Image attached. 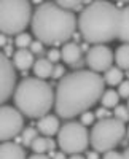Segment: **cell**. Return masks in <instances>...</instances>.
<instances>
[{"label":"cell","mask_w":129,"mask_h":159,"mask_svg":"<svg viewBox=\"0 0 129 159\" xmlns=\"http://www.w3.org/2000/svg\"><path fill=\"white\" fill-rule=\"evenodd\" d=\"M104 78L91 70L64 75L54 92V110L58 116L70 119L89 111L104 94Z\"/></svg>","instance_id":"cell-1"},{"label":"cell","mask_w":129,"mask_h":159,"mask_svg":"<svg viewBox=\"0 0 129 159\" xmlns=\"http://www.w3.org/2000/svg\"><path fill=\"white\" fill-rule=\"evenodd\" d=\"M32 34L43 45L67 43L76 29V16L61 8L56 2H46L38 7L30 19Z\"/></svg>","instance_id":"cell-2"},{"label":"cell","mask_w":129,"mask_h":159,"mask_svg":"<svg viewBox=\"0 0 129 159\" xmlns=\"http://www.w3.org/2000/svg\"><path fill=\"white\" fill-rule=\"evenodd\" d=\"M76 25L88 43L105 45L118 37L120 8L102 0L93 2L81 10Z\"/></svg>","instance_id":"cell-3"},{"label":"cell","mask_w":129,"mask_h":159,"mask_svg":"<svg viewBox=\"0 0 129 159\" xmlns=\"http://www.w3.org/2000/svg\"><path fill=\"white\" fill-rule=\"evenodd\" d=\"M15 107L22 116L43 118L54 105V92L45 80L24 78L15 89Z\"/></svg>","instance_id":"cell-4"},{"label":"cell","mask_w":129,"mask_h":159,"mask_svg":"<svg viewBox=\"0 0 129 159\" xmlns=\"http://www.w3.org/2000/svg\"><path fill=\"white\" fill-rule=\"evenodd\" d=\"M32 19L30 3L25 0H0V32L3 35L22 34Z\"/></svg>","instance_id":"cell-5"},{"label":"cell","mask_w":129,"mask_h":159,"mask_svg":"<svg viewBox=\"0 0 129 159\" xmlns=\"http://www.w3.org/2000/svg\"><path fill=\"white\" fill-rule=\"evenodd\" d=\"M126 135V126L124 123L118 121L115 118L99 119L91 129L89 134V143L97 153H107L112 151L123 142Z\"/></svg>","instance_id":"cell-6"},{"label":"cell","mask_w":129,"mask_h":159,"mask_svg":"<svg viewBox=\"0 0 129 159\" xmlns=\"http://www.w3.org/2000/svg\"><path fill=\"white\" fill-rule=\"evenodd\" d=\"M58 145L64 154H81L89 147V130L83 124L67 123L58 132Z\"/></svg>","instance_id":"cell-7"},{"label":"cell","mask_w":129,"mask_h":159,"mask_svg":"<svg viewBox=\"0 0 129 159\" xmlns=\"http://www.w3.org/2000/svg\"><path fill=\"white\" fill-rule=\"evenodd\" d=\"M24 129V116L18 111L16 107L2 105L0 107V143L11 142L18 137Z\"/></svg>","instance_id":"cell-8"},{"label":"cell","mask_w":129,"mask_h":159,"mask_svg":"<svg viewBox=\"0 0 129 159\" xmlns=\"http://www.w3.org/2000/svg\"><path fill=\"white\" fill-rule=\"evenodd\" d=\"M113 51L105 45H94L86 52V64L89 70L94 73L107 72L110 67H113Z\"/></svg>","instance_id":"cell-9"},{"label":"cell","mask_w":129,"mask_h":159,"mask_svg":"<svg viewBox=\"0 0 129 159\" xmlns=\"http://www.w3.org/2000/svg\"><path fill=\"white\" fill-rule=\"evenodd\" d=\"M16 73L13 62L0 51V107L15 94Z\"/></svg>","instance_id":"cell-10"},{"label":"cell","mask_w":129,"mask_h":159,"mask_svg":"<svg viewBox=\"0 0 129 159\" xmlns=\"http://www.w3.org/2000/svg\"><path fill=\"white\" fill-rule=\"evenodd\" d=\"M61 59L67 65H72V67L80 65L81 64V48H80V45H76L73 42L64 43L62 48H61Z\"/></svg>","instance_id":"cell-11"},{"label":"cell","mask_w":129,"mask_h":159,"mask_svg":"<svg viewBox=\"0 0 129 159\" xmlns=\"http://www.w3.org/2000/svg\"><path fill=\"white\" fill-rule=\"evenodd\" d=\"M59 119L58 116H53V115H46L43 118L38 119V123H37V130L38 132H42V134L45 137H53L54 134H58L59 132Z\"/></svg>","instance_id":"cell-12"},{"label":"cell","mask_w":129,"mask_h":159,"mask_svg":"<svg viewBox=\"0 0 129 159\" xmlns=\"http://www.w3.org/2000/svg\"><path fill=\"white\" fill-rule=\"evenodd\" d=\"M0 159H25V150L16 142H2Z\"/></svg>","instance_id":"cell-13"},{"label":"cell","mask_w":129,"mask_h":159,"mask_svg":"<svg viewBox=\"0 0 129 159\" xmlns=\"http://www.w3.org/2000/svg\"><path fill=\"white\" fill-rule=\"evenodd\" d=\"M11 62H13V67H16L21 72H25L30 67H34L35 59H34V54L30 52V49H18L13 54Z\"/></svg>","instance_id":"cell-14"},{"label":"cell","mask_w":129,"mask_h":159,"mask_svg":"<svg viewBox=\"0 0 129 159\" xmlns=\"http://www.w3.org/2000/svg\"><path fill=\"white\" fill-rule=\"evenodd\" d=\"M117 38L129 45V7L120 10V29Z\"/></svg>","instance_id":"cell-15"},{"label":"cell","mask_w":129,"mask_h":159,"mask_svg":"<svg viewBox=\"0 0 129 159\" xmlns=\"http://www.w3.org/2000/svg\"><path fill=\"white\" fill-rule=\"evenodd\" d=\"M53 69L54 65L51 64L46 57H42L35 61L34 64V73H35V78H40V80H46L53 75Z\"/></svg>","instance_id":"cell-16"},{"label":"cell","mask_w":129,"mask_h":159,"mask_svg":"<svg viewBox=\"0 0 129 159\" xmlns=\"http://www.w3.org/2000/svg\"><path fill=\"white\" fill-rule=\"evenodd\" d=\"M115 62H117V67L121 70H129V45L123 43L121 46L117 48V51L113 52Z\"/></svg>","instance_id":"cell-17"},{"label":"cell","mask_w":129,"mask_h":159,"mask_svg":"<svg viewBox=\"0 0 129 159\" xmlns=\"http://www.w3.org/2000/svg\"><path fill=\"white\" fill-rule=\"evenodd\" d=\"M123 70L118 69V67H110L107 72H104V83L108 84V86H120L123 83Z\"/></svg>","instance_id":"cell-18"},{"label":"cell","mask_w":129,"mask_h":159,"mask_svg":"<svg viewBox=\"0 0 129 159\" xmlns=\"http://www.w3.org/2000/svg\"><path fill=\"white\" fill-rule=\"evenodd\" d=\"M100 102H102V107L107 108V110L115 108L120 102V96H118L117 91L108 89V91H104V94H102V97H100Z\"/></svg>","instance_id":"cell-19"},{"label":"cell","mask_w":129,"mask_h":159,"mask_svg":"<svg viewBox=\"0 0 129 159\" xmlns=\"http://www.w3.org/2000/svg\"><path fill=\"white\" fill-rule=\"evenodd\" d=\"M30 148L35 154H46L48 153V137H40L38 135L32 145H30Z\"/></svg>","instance_id":"cell-20"},{"label":"cell","mask_w":129,"mask_h":159,"mask_svg":"<svg viewBox=\"0 0 129 159\" xmlns=\"http://www.w3.org/2000/svg\"><path fill=\"white\" fill-rule=\"evenodd\" d=\"M38 137V130L35 127H27V129H22L21 132V142L24 145H27V147H30L32 142Z\"/></svg>","instance_id":"cell-21"},{"label":"cell","mask_w":129,"mask_h":159,"mask_svg":"<svg viewBox=\"0 0 129 159\" xmlns=\"http://www.w3.org/2000/svg\"><path fill=\"white\" fill-rule=\"evenodd\" d=\"M113 118L121 121V123H127L129 121V110L126 105H117L115 111H113Z\"/></svg>","instance_id":"cell-22"},{"label":"cell","mask_w":129,"mask_h":159,"mask_svg":"<svg viewBox=\"0 0 129 159\" xmlns=\"http://www.w3.org/2000/svg\"><path fill=\"white\" fill-rule=\"evenodd\" d=\"M30 43H32V37L25 32L16 35V38H15V45L19 49H27V46H30Z\"/></svg>","instance_id":"cell-23"},{"label":"cell","mask_w":129,"mask_h":159,"mask_svg":"<svg viewBox=\"0 0 129 159\" xmlns=\"http://www.w3.org/2000/svg\"><path fill=\"white\" fill-rule=\"evenodd\" d=\"M61 8H64V10H67V11H70V13H73V11H80L81 13V10H83V3L81 2H72V0H66V2H56Z\"/></svg>","instance_id":"cell-24"},{"label":"cell","mask_w":129,"mask_h":159,"mask_svg":"<svg viewBox=\"0 0 129 159\" xmlns=\"http://www.w3.org/2000/svg\"><path fill=\"white\" fill-rule=\"evenodd\" d=\"M94 118H96L94 113H91V111H85V113L80 115V124H83V126L86 127V126H89V124H93V123H94Z\"/></svg>","instance_id":"cell-25"},{"label":"cell","mask_w":129,"mask_h":159,"mask_svg":"<svg viewBox=\"0 0 129 159\" xmlns=\"http://www.w3.org/2000/svg\"><path fill=\"white\" fill-rule=\"evenodd\" d=\"M118 96L124 97V99H129V80H126V81H123L118 86Z\"/></svg>","instance_id":"cell-26"},{"label":"cell","mask_w":129,"mask_h":159,"mask_svg":"<svg viewBox=\"0 0 129 159\" xmlns=\"http://www.w3.org/2000/svg\"><path fill=\"white\" fill-rule=\"evenodd\" d=\"M46 59H48L51 64L61 61V49H58V48H51V49L48 51V57H46Z\"/></svg>","instance_id":"cell-27"},{"label":"cell","mask_w":129,"mask_h":159,"mask_svg":"<svg viewBox=\"0 0 129 159\" xmlns=\"http://www.w3.org/2000/svg\"><path fill=\"white\" fill-rule=\"evenodd\" d=\"M64 75H66V69H64V65H61V64H56L54 65V69H53V76L54 80H61Z\"/></svg>","instance_id":"cell-28"},{"label":"cell","mask_w":129,"mask_h":159,"mask_svg":"<svg viewBox=\"0 0 129 159\" xmlns=\"http://www.w3.org/2000/svg\"><path fill=\"white\" fill-rule=\"evenodd\" d=\"M29 48H30V52H32V54H38V52L43 51V43H40L38 40H35V42L30 43Z\"/></svg>","instance_id":"cell-29"},{"label":"cell","mask_w":129,"mask_h":159,"mask_svg":"<svg viewBox=\"0 0 129 159\" xmlns=\"http://www.w3.org/2000/svg\"><path fill=\"white\" fill-rule=\"evenodd\" d=\"M102 159H124V157H123V153H118V151L112 150V151L104 153V157Z\"/></svg>","instance_id":"cell-30"},{"label":"cell","mask_w":129,"mask_h":159,"mask_svg":"<svg viewBox=\"0 0 129 159\" xmlns=\"http://www.w3.org/2000/svg\"><path fill=\"white\" fill-rule=\"evenodd\" d=\"M96 116H97L99 119H105V118H110V111H108L107 108H104V107H100V108L96 111Z\"/></svg>","instance_id":"cell-31"},{"label":"cell","mask_w":129,"mask_h":159,"mask_svg":"<svg viewBox=\"0 0 129 159\" xmlns=\"http://www.w3.org/2000/svg\"><path fill=\"white\" fill-rule=\"evenodd\" d=\"M27 159H51V157H49V156H46V154H35V153H34V154H32V156H29Z\"/></svg>","instance_id":"cell-32"},{"label":"cell","mask_w":129,"mask_h":159,"mask_svg":"<svg viewBox=\"0 0 129 159\" xmlns=\"http://www.w3.org/2000/svg\"><path fill=\"white\" fill-rule=\"evenodd\" d=\"M3 54H5L7 57H8V56H11V54H15V52H13V46H11V45H7V46H5Z\"/></svg>","instance_id":"cell-33"},{"label":"cell","mask_w":129,"mask_h":159,"mask_svg":"<svg viewBox=\"0 0 129 159\" xmlns=\"http://www.w3.org/2000/svg\"><path fill=\"white\" fill-rule=\"evenodd\" d=\"M49 156H51V159H66V154L64 153H51Z\"/></svg>","instance_id":"cell-34"},{"label":"cell","mask_w":129,"mask_h":159,"mask_svg":"<svg viewBox=\"0 0 129 159\" xmlns=\"http://www.w3.org/2000/svg\"><path fill=\"white\" fill-rule=\"evenodd\" d=\"M86 159H99L97 151H89V153L86 154Z\"/></svg>","instance_id":"cell-35"},{"label":"cell","mask_w":129,"mask_h":159,"mask_svg":"<svg viewBox=\"0 0 129 159\" xmlns=\"http://www.w3.org/2000/svg\"><path fill=\"white\" fill-rule=\"evenodd\" d=\"M7 46V35L0 34V48H5Z\"/></svg>","instance_id":"cell-36"},{"label":"cell","mask_w":129,"mask_h":159,"mask_svg":"<svg viewBox=\"0 0 129 159\" xmlns=\"http://www.w3.org/2000/svg\"><path fill=\"white\" fill-rule=\"evenodd\" d=\"M69 159H86L85 156H81V154H72Z\"/></svg>","instance_id":"cell-37"},{"label":"cell","mask_w":129,"mask_h":159,"mask_svg":"<svg viewBox=\"0 0 129 159\" xmlns=\"http://www.w3.org/2000/svg\"><path fill=\"white\" fill-rule=\"evenodd\" d=\"M123 157H124V159H129V148H126V150L123 151Z\"/></svg>","instance_id":"cell-38"},{"label":"cell","mask_w":129,"mask_h":159,"mask_svg":"<svg viewBox=\"0 0 129 159\" xmlns=\"http://www.w3.org/2000/svg\"><path fill=\"white\" fill-rule=\"evenodd\" d=\"M126 137H127V139H129V127H127V129H126Z\"/></svg>","instance_id":"cell-39"},{"label":"cell","mask_w":129,"mask_h":159,"mask_svg":"<svg viewBox=\"0 0 129 159\" xmlns=\"http://www.w3.org/2000/svg\"><path fill=\"white\" fill-rule=\"evenodd\" d=\"M126 107H127V110H129V99H127V105H126Z\"/></svg>","instance_id":"cell-40"},{"label":"cell","mask_w":129,"mask_h":159,"mask_svg":"<svg viewBox=\"0 0 129 159\" xmlns=\"http://www.w3.org/2000/svg\"><path fill=\"white\" fill-rule=\"evenodd\" d=\"M126 75H127V76H129V70H127V72H126Z\"/></svg>","instance_id":"cell-41"}]
</instances>
